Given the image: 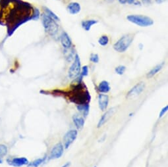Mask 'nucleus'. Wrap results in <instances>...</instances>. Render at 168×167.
Instances as JSON below:
<instances>
[{
    "instance_id": "1",
    "label": "nucleus",
    "mask_w": 168,
    "mask_h": 167,
    "mask_svg": "<svg viewBox=\"0 0 168 167\" xmlns=\"http://www.w3.org/2000/svg\"><path fill=\"white\" fill-rule=\"evenodd\" d=\"M83 78L78 76L75 79V84L72 83L71 90L65 92L63 96L68 99L76 105L89 104L91 101V96L85 83L82 82Z\"/></svg>"
},
{
    "instance_id": "2",
    "label": "nucleus",
    "mask_w": 168,
    "mask_h": 167,
    "mask_svg": "<svg viewBox=\"0 0 168 167\" xmlns=\"http://www.w3.org/2000/svg\"><path fill=\"white\" fill-rule=\"evenodd\" d=\"M42 22L45 31L50 36L55 38L58 35L59 32V25L57 22L50 18L45 13L42 15Z\"/></svg>"
},
{
    "instance_id": "3",
    "label": "nucleus",
    "mask_w": 168,
    "mask_h": 167,
    "mask_svg": "<svg viewBox=\"0 0 168 167\" xmlns=\"http://www.w3.org/2000/svg\"><path fill=\"white\" fill-rule=\"evenodd\" d=\"M134 40V35L127 34L121 36L113 46L115 52L118 53H124L131 45Z\"/></svg>"
},
{
    "instance_id": "4",
    "label": "nucleus",
    "mask_w": 168,
    "mask_h": 167,
    "mask_svg": "<svg viewBox=\"0 0 168 167\" xmlns=\"http://www.w3.org/2000/svg\"><path fill=\"white\" fill-rule=\"evenodd\" d=\"M127 19L130 23L141 27H148L152 26L154 22L150 16L142 15H129Z\"/></svg>"
},
{
    "instance_id": "5",
    "label": "nucleus",
    "mask_w": 168,
    "mask_h": 167,
    "mask_svg": "<svg viewBox=\"0 0 168 167\" xmlns=\"http://www.w3.org/2000/svg\"><path fill=\"white\" fill-rule=\"evenodd\" d=\"M73 60V63L70 66L68 71L69 77L71 79H75L80 75L81 70V62L79 55L76 53Z\"/></svg>"
},
{
    "instance_id": "6",
    "label": "nucleus",
    "mask_w": 168,
    "mask_h": 167,
    "mask_svg": "<svg viewBox=\"0 0 168 167\" xmlns=\"http://www.w3.org/2000/svg\"><path fill=\"white\" fill-rule=\"evenodd\" d=\"M78 132L76 130H71L67 132L63 139V147L65 149H68L71 145L75 142L77 137Z\"/></svg>"
},
{
    "instance_id": "7",
    "label": "nucleus",
    "mask_w": 168,
    "mask_h": 167,
    "mask_svg": "<svg viewBox=\"0 0 168 167\" xmlns=\"http://www.w3.org/2000/svg\"><path fill=\"white\" fill-rule=\"evenodd\" d=\"M64 152V147L62 143H58L52 148L50 151L49 159H57L63 155Z\"/></svg>"
},
{
    "instance_id": "8",
    "label": "nucleus",
    "mask_w": 168,
    "mask_h": 167,
    "mask_svg": "<svg viewBox=\"0 0 168 167\" xmlns=\"http://www.w3.org/2000/svg\"><path fill=\"white\" fill-rule=\"evenodd\" d=\"M145 86H146L145 84L143 82L137 84L135 86L133 87L131 90L128 91V92L127 94V97L131 98L140 95V94L144 91Z\"/></svg>"
},
{
    "instance_id": "9",
    "label": "nucleus",
    "mask_w": 168,
    "mask_h": 167,
    "mask_svg": "<svg viewBox=\"0 0 168 167\" xmlns=\"http://www.w3.org/2000/svg\"><path fill=\"white\" fill-rule=\"evenodd\" d=\"M7 162L11 166L15 167H21L28 165L29 161L26 157H14L12 159H7Z\"/></svg>"
},
{
    "instance_id": "10",
    "label": "nucleus",
    "mask_w": 168,
    "mask_h": 167,
    "mask_svg": "<svg viewBox=\"0 0 168 167\" xmlns=\"http://www.w3.org/2000/svg\"><path fill=\"white\" fill-rule=\"evenodd\" d=\"M59 40L61 42V46H63V47L65 49H70L72 47V42L70 36L69 34L65 31H63L61 32V34L59 36Z\"/></svg>"
},
{
    "instance_id": "11",
    "label": "nucleus",
    "mask_w": 168,
    "mask_h": 167,
    "mask_svg": "<svg viewBox=\"0 0 168 167\" xmlns=\"http://www.w3.org/2000/svg\"><path fill=\"white\" fill-rule=\"evenodd\" d=\"M115 108H112V109H110V110L107 111L106 112L102 115V117L100 118L98 123V126L97 127L98 128H100L102 127L105 122H107L111 117H112V116H113L114 115V113H115Z\"/></svg>"
},
{
    "instance_id": "12",
    "label": "nucleus",
    "mask_w": 168,
    "mask_h": 167,
    "mask_svg": "<svg viewBox=\"0 0 168 167\" xmlns=\"http://www.w3.org/2000/svg\"><path fill=\"white\" fill-rule=\"evenodd\" d=\"M109 104V96L106 94L100 93L98 95V105L101 111H105Z\"/></svg>"
},
{
    "instance_id": "13",
    "label": "nucleus",
    "mask_w": 168,
    "mask_h": 167,
    "mask_svg": "<svg viewBox=\"0 0 168 167\" xmlns=\"http://www.w3.org/2000/svg\"><path fill=\"white\" fill-rule=\"evenodd\" d=\"M67 10L71 15H75L79 13L81 11V6L78 2H72L68 4L67 7Z\"/></svg>"
},
{
    "instance_id": "14",
    "label": "nucleus",
    "mask_w": 168,
    "mask_h": 167,
    "mask_svg": "<svg viewBox=\"0 0 168 167\" xmlns=\"http://www.w3.org/2000/svg\"><path fill=\"white\" fill-rule=\"evenodd\" d=\"M98 23L97 20L95 19H88V20H84L81 22V26L82 29L85 31H90L91 29L92 26L94 25H96Z\"/></svg>"
},
{
    "instance_id": "15",
    "label": "nucleus",
    "mask_w": 168,
    "mask_h": 167,
    "mask_svg": "<svg viewBox=\"0 0 168 167\" xmlns=\"http://www.w3.org/2000/svg\"><path fill=\"white\" fill-rule=\"evenodd\" d=\"M72 120H73L74 124L76 126L77 129L78 130H81L82 129L84 125H85V119L81 115H75L73 116H72Z\"/></svg>"
},
{
    "instance_id": "16",
    "label": "nucleus",
    "mask_w": 168,
    "mask_h": 167,
    "mask_svg": "<svg viewBox=\"0 0 168 167\" xmlns=\"http://www.w3.org/2000/svg\"><path fill=\"white\" fill-rule=\"evenodd\" d=\"M111 90V87L110 85V83L106 81L103 80L101 82L98 86V90L100 93H107Z\"/></svg>"
},
{
    "instance_id": "17",
    "label": "nucleus",
    "mask_w": 168,
    "mask_h": 167,
    "mask_svg": "<svg viewBox=\"0 0 168 167\" xmlns=\"http://www.w3.org/2000/svg\"><path fill=\"white\" fill-rule=\"evenodd\" d=\"M164 65H165V62H163V63L157 65L156 66H154V67H153L148 72L147 76L148 79H151V78L155 76L158 72H160L162 69H163Z\"/></svg>"
},
{
    "instance_id": "18",
    "label": "nucleus",
    "mask_w": 168,
    "mask_h": 167,
    "mask_svg": "<svg viewBox=\"0 0 168 167\" xmlns=\"http://www.w3.org/2000/svg\"><path fill=\"white\" fill-rule=\"evenodd\" d=\"M77 110L84 117L88 115L89 110H90V105L89 104H83V105H77Z\"/></svg>"
},
{
    "instance_id": "19",
    "label": "nucleus",
    "mask_w": 168,
    "mask_h": 167,
    "mask_svg": "<svg viewBox=\"0 0 168 167\" xmlns=\"http://www.w3.org/2000/svg\"><path fill=\"white\" fill-rule=\"evenodd\" d=\"M43 9H44V13H45L46 15L49 16L50 18H52V19H54L56 22H58L60 20V19H59V16L56 15L54 11H52L49 8H48L47 7H43Z\"/></svg>"
},
{
    "instance_id": "20",
    "label": "nucleus",
    "mask_w": 168,
    "mask_h": 167,
    "mask_svg": "<svg viewBox=\"0 0 168 167\" xmlns=\"http://www.w3.org/2000/svg\"><path fill=\"white\" fill-rule=\"evenodd\" d=\"M46 159V156H45L43 158H39L31 163H29V165H28V166L29 167H38L40 166L43 163L45 162V160Z\"/></svg>"
},
{
    "instance_id": "21",
    "label": "nucleus",
    "mask_w": 168,
    "mask_h": 167,
    "mask_svg": "<svg viewBox=\"0 0 168 167\" xmlns=\"http://www.w3.org/2000/svg\"><path fill=\"white\" fill-rule=\"evenodd\" d=\"M109 42H110V39L107 35H102V36H100L98 40V43L101 46L104 47V46H108Z\"/></svg>"
},
{
    "instance_id": "22",
    "label": "nucleus",
    "mask_w": 168,
    "mask_h": 167,
    "mask_svg": "<svg viewBox=\"0 0 168 167\" xmlns=\"http://www.w3.org/2000/svg\"><path fill=\"white\" fill-rule=\"evenodd\" d=\"M125 70H126V66L124 65H119L115 69V72H116V74L119 75H123V74H124Z\"/></svg>"
},
{
    "instance_id": "23",
    "label": "nucleus",
    "mask_w": 168,
    "mask_h": 167,
    "mask_svg": "<svg viewBox=\"0 0 168 167\" xmlns=\"http://www.w3.org/2000/svg\"><path fill=\"white\" fill-rule=\"evenodd\" d=\"M8 148L3 144H0V157H5L7 154Z\"/></svg>"
},
{
    "instance_id": "24",
    "label": "nucleus",
    "mask_w": 168,
    "mask_h": 167,
    "mask_svg": "<svg viewBox=\"0 0 168 167\" xmlns=\"http://www.w3.org/2000/svg\"><path fill=\"white\" fill-rule=\"evenodd\" d=\"M40 12L38 8L34 7V11L32 13V20H37L40 19Z\"/></svg>"
},
{
    "instance_id": "25",
    "label": "nucleus",
    "mask_w": 168,
    "mask_h": 167,
    "mask_svg": "<svg viewBox=\"0 0 168 167\" xmlns=\"http://www.w3.org/2000/svg\"><path fill=\"white\" fill-rule=\"evenodd\" d=\"M90 60H91V62L93 63H98L100 61V57L99 55L97 53H91V56H90Z\"/></svg>"
},
{
    "instance_id": "26",
    "label": "nucleus",
    "mask_w": 168,
    "mask_h": 167,
    "mask_svg": "<svg viewBox=\"0 0 168 167\" xmlns=\"http://www.w3.org/2000/svg\"><path fill=\"white\" fill-rule=\"evenodd\" d=\"M88 72H89L88 66H87V65L83 66L82 67H81L80 76H81L82 78L85 77V76H87L88 74Z\"/></svg>"
},
{
    "instance_id": "27",
    "label": "nucleus",
    "mask_w": 168,
    "mask_h": 167,
    "mask_svg": "<svg viewBox=\"0 0 168 167\" xmlns=\"http://www.w3.org/2000/svg\"><path fill=\"white\" fill-rule=\"evenodd\" d=\"M167 109H168V106H167V105H166V106H165L163 109L161 110L160 115H159V118H161L162 116H164L165 115V114L166 113V112L167 111Z\"/></svg>"
},
{
    "instance_id": "28",
    "label": "nucleus",
    "mask_w": 168,
    "mask_h": 167,
    "mask_svg": "<svg viewBox=\"0 0 168 167\" xmlns=\"http://www.w3.org/2000/svg\"><path fill=\"white\" fill-rule=\"evenodd\" d=\"M117 1H118L119 3L121 4H126L128 3V0H117Z\"/></svg>"
},
{
    "instance_id": "29",
    "label": "nucleus",
    "mask_w": 168,
    "mask_h": 167,
    "mask_svg": "<svg viewBox=\"0 0 168 167\" xmlns=\"http://www.w3.org/2000/svg\"><path fill=\"white\" fill-rule=\"evenodd\" d=\"M166 1V0H156V2L158 4H161Z\"/></svg>"
},
{
    "instance_id": "30",
    "label": "nucleus",
    "mask_w": 168,
    "mask_h": 167,
    "mask_svg": "<svg viewBox=\"0 0 168 167\" xmlns=\"http://www.w3.org/2000/svg\"><path fill=\"white\" fill-rule=\"evenodd\" d=\"M71 165V163L70 162H67V163H65L64 165H63L61 167H69Z\"/></svg>"
},
{
    "instance_id": "31",
    "label": "nucleus",
    "mask_w": 168,
    "mask_h": 167,
    "mask_svg": "<svg viewBox=\"0 0 168 167\" xmlns=\"http://www.w3.org/2000/svg\"><path fill=\"white\" fill-rule=\"evenodd\" d=\"M135 1H136V0H128L127 3H128V4H133L134 2H135Z\"/></svg>"
},
{
    "instance_id": "32",
    "label": "nucleus",
    "mask_w": 168,
    "mask_h": 167,
    "mask_svg": "<svg viewBox=\"0 0 168 167\" xmlns=\"http://www.w3.org/2000/svg\"><path fill=\"white\" fill-rule=\"evenodd\" d=\"M139 48H140V49H142V48H143V45H142V43H140L139 44Z\"/></svg>"
},
{
    "instance_id": "33",
    "label": "nucleus",
    "mask_w": 168,
    "mask_h": 167,
    "mask_svg": "<svg viewBox=\"0 0 168 167\" xmlns=\"http://www.w3.org/2000/svg\"><path fill=\"white\" fill-rule=\"evenodd\" d=\"M3 163V160L1 159V157H0V164H2Z\"/></svg>"
},
{
    "instance_id": "34",
    "label": "nucleus",
    "mask_w": 168,
    "mask_h": 167,
    "mask_svg": "<svg viewBox=\"0 0 168 167\" xmlns=\"http://www.w3.org/2000/svg\"><path fill=\"white\" fill-rule=\"evenodd\" d=\"M56 1H61V0H56Z\"/></svg>"
},
{
    "instance_id": "35",
    "label": "nucleus",
    "mask_w": 168,
    "mask_h": 167,
    "mask_svg": "<svg viewBox=\"0 0 168 167\" xmlns=\"http://www.w3.org/2000/svg\"><path fill=\"white\" fill-rule=\"evenodd\" d=\"M94 167H96V166H94Z\"/></svg>"
}]
</instances>
